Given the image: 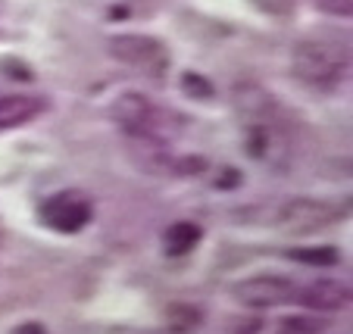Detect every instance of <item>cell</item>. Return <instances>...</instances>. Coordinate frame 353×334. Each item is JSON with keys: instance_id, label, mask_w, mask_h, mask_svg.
Instances as JSON below:
<instances>
[{"instance_id": "1", "label": "cell", "mask_w": 353, "mask_h": 334, "mask_svg": "<svg viewBox=\"0 0 353 334\" xmlns=\"http://www.w3.org/2000/svg\"><path fill=\"white\" fill-rule=\"evenodd\" d=\"M291 69L313 87H338L350 75V44L332 34L297 41L291 50Z\"/></svg>"}, {"instance_id": "2", "label": "cell", "mask_w": 353, "mask_h": 334, "mask_svg": "<svg viewBox=\"0 0 353 334\" xmlns=\"http://www.w3.org/2000/svg\"><path fill=\"white\" fill-rule=\"evenodd\" d=\"M110 116L116 119V125L125 128L132 138H144V140H163L166 144L169 138H175L181 128V119L169 109L157 107L150 97L144 94H119L113 101V109Z\"/></svg>"}, {"instance_id": "3", "label": "cell", "mask_w": 353, "mask_h": 334, "mask_svg": "<svg viewBox=\"0 0 353 334\" xmlns=\"http://www.w3.org/2000/svg\"><path fill=\"white\" fill-rule=\"evenodd\" d=\"M110 54L125 66L150 75V79H160L169 69L166 44H160L150 34H116V38H110Z\"/></svg>"}, {"instance_id": "4", "label": "cell", "mask_w": 353, "mask_h": 334, "mask_svg": "<svg viewBox=\"0 0 353 334\" xmlns=\"http://www.w3.org/2000/svg\"><path fill=\"white\" fill-rule=\"evenodd\" d=\"M91 219H94V207L79 191L54 194L41 207V222H44L50 231H60V234H79Z\"/></svg>"}, {"instance_id": "5", "label": "cell", "mask_w": 353, "mask_h": 334, "mask_svg": "<svg viewBox=\"0 0 353 334\" xmlns=\"http://www.w3.org/2000/svg\"><path fill=\"white\" fill-rule=\"evenodd\" d=\"M294 294H297V288L285 275H254V278H244L234 288V297L250 309L281 306V303H291Z\"/></svg>"}, {"instance_id": "6", "label": "cell", "mask_w": 353, "mask_h": 334, "mask_svg": "<svg viewBox=\"0 0 353 334\" xmlns=\"http://www.w3.org/2000/svg\"><path fill=\"white\" fill-rule=\"evenodd\" d=\"M347 209L338 203H325V200H291L279 209L275 222L281 228L291 231H313V228H325L332 222H338Z\"/></svg>"}, {"instance_id": "7", "label": "cell", "mask_w": 353, "mask_h": 334, "mask_svg": "<svg viewBox=\"0 0 353 334\" xmlns=\"http://www.w3.org/2000/svg\"><path fill=\"white\" fill-rule=\"evenodd\" d=\"M294 300H300L310 309H319V313L344 309V306H350V284L338 278H319V281H310L303 291H297Z\"/></svg>"}, {"instance_id": "8", "label": "cell", "mask_w": 353, "mask_h": 334, "mask_svg": "<svg viewBox=\"0 0 353 334\" xmlns=\"http://www.w3.org/2000/svg\"><path fill=\"white\" fill-rule=\"evenodd\" d=\"M41 109H44V101L38 97H22V94H0V128H16L26 125V122L38 119Z\"/></svg>"}, {"instance_id": "9", "label": "cell", "mask_w": 353, "mask_h": 334, "mask_svg": "<svg viewBox=\"0 0 353 334\" xmlns=\"http://www.w3.org/2000/svg\"><path fill=\"white\" fill-rule=\"evenodd\" d=\"M200 238H203V231H200L194 222H175V225H169L166 234H163V250H166V256L179 260V256H188L197 247Z\"/></svg>"}, {"instance_id": "10", "label": "cell", "mask_w": 353, "mask_h": 334, "mask_svg": "<svg viewBox=\"0 0 353 334\" xmlns=\"http://www.w3.org/2000/svg\"><path fill=\"white\" fill-rule=\"evenodd\" d=\"M169 325L175 328L179 334H191L203 325V309L200 306H191V303H172L166 313Z\"/></svg>"}, {"instance_id": "11", "label": "cell", "mask_w": 353, "mask_h": 334, "mask_svg": "<svg viewBox=\"0 0 353 334\" xmlns=\"http://www.w3.org/2000/svg\"><path fill=\"white\" fill-rule=\"evenodd\" d=\"M294 262H303V266H338L341 262V250L338 247H294L288 250Z\"/></svg>"}, {"instance_id": "12", "label": "cell", "mask_w": 353, "mask_h": 334, "mask_svg": "<svg viewBox=\"0 0 353 334\" xmlns=\"http://www.w3.org/2000/svg\"><path fill=\"white\" fill-rule=\"evenodd\" d=\"M325 322L316 315H288L279 322V334H325Z\"/></svg>"}, {"instance_id": "13", "label": "cell", "mask_w": 353, "mask_h": 334, "mask_svg": "<svg viewBox=\"0 0 353 334\" xmlns=\"http://www.w3.org/2000/svg\"><path fill=\"white\" fill-rule=\"evenodd\" d=\"M181 87H185V94H191V97H200V101L213 97V85H210L203 75H197V72H188L185 79H181Z\"/></svg>"}, {"instance_id": "14", "label": "cell", "mask_w": 353, "mask_h": 334, "mask_svg": "<svg viewBox=\"0 0 353 334\" xmlns=\"http://www.w3.org/2000/svg\"><path fill=\"white\" fill-rule=\"evenodd\" d=\"M256 10H263V13L269 16H288L294 13V0H250Z\"/></svg>"}, {"instance_id": "15", "label": "cell", "mask_w": 353, "mask_h": 334, "mask_svg": "<svg viewBox=\"0 0 353 334\" xmlns=\"http://www.w3.org/2000/svg\"><path fill=\"white\" fill-rule=\"evenodd\" d=\"M0 72L3 75H10V79H19V81H32V69L28 66H22L19 60H0Z\"/></svg>"}, {"instance_id": "16", "label": "cell", "mask_w": 353, "mask_h": 334, "mask_svg": "<svg viewBox=\"0 0 353 334\" xmlns=\"http://www.w3.org/2000/svg\"><path fill=\"white\" fill-rule=\"evenodd\" d=\"M322 10L328 13H338V16H350V0H319Z\"/></svg>"}, {"instance_id": "17", "label": "cell", "mask_w": 353, "mask_h": 334, "mask_svg": "<svg viewBox=\"0 0 353 334\" xmlns=\"http://www.w3.org/2000/svg\"><path fill=\"white\" fill-rule=\"evenodd\" d=\"M241 185V172L234 169H222L219 178H216V187H238Z\"/></svg>"}, {"instance_id": "18", "label": "cell", "mask_w": 353, "mask_h": 334, "mask_svg": "<svg viewBox=\"0 0 353 334\" xmlns=\"http://www.w3.org/2000/svg\"><path fill=\"white\" fill-rule=\"evenodd\" d=\"M13 334H47L44 325H38V322H26V325H19Z\"/></svg>"}]
</instances>
